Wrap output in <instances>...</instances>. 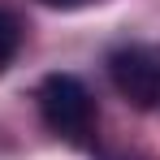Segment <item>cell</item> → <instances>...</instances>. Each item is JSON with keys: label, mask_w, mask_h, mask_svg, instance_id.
I'll return each mask as SVG.
<instances>
[{"label": "cell", "mask_w": 160, "mask_h": 160, "mask_svg": "<svg viewBox=\"0 0 160 160\" xmlns=\"http://www.w3.org/2000/svg\"><path fill=\"white\" fill-rule=\"evenodd\" d=\"M35 100H39L43 126L52 134H61L74 147H87L91 143V134H95V100L82 87V78H74V74H48V78L39 82Z\"/></svg>", "instance_id": "6da1fadb"}, {"label": "cell", "mask_w": 160, "mask_h": 160, "mask_svg": "<svg viewBox=\"0 0 160 160\" xmlns=\"http://www.w3.org/2000/svg\"><path fill=\"white\" fill-rule=\"evenodd\" d=\"M108 78L126 104L134 108L160 104V52L152 48H117L108 56Z\"/></svg>", "instance_id": "7a4b0ae2"}, {"label": "cell", "mask_w": 160, "mask_h": 160, "mask_svg": "<svg viewBox=\"0 0 160 160\" xmlns=\"http://www.w3.org/2000/svg\"><path fill=\"white\" fill-rule=\"evenodd\" d=\"M18 43H22V26H18V18L0 4V74H4L9 61L18 56Z\"/></svg>", "instance_id": "3957f363"}, {"label": "cell", "mask_w": 160, "mask_h": 160, "mask_svg": "<svg viewBox=\"0 0 160 160\" xmlns=\"http://www.w3.org/2000/svg\"><path fill=\"white\" fill-rule=\"evenodd\" d=\"M39 4H48V9H78V4H87V0H39Z\"/></svg>", "instance_id": "277c9868"}]
</instances>
